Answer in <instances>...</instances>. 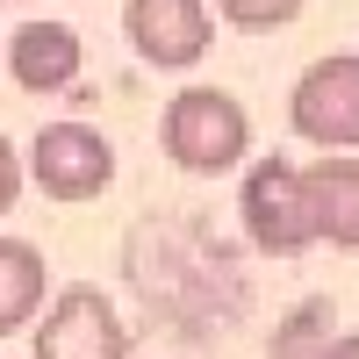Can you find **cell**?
Listing matches in <instances>:
<instances>
[{
    "label": "cell",
    "instance_id": "6da1fadb",
    "mask_svg": "<svg viewBox=\"0 0 359 359\" xmlns=\"http://www.w3.org/2000/svg\"><path fill=\"white\" fill-rule=\"evenodd\" d=\"M158 151L194 180H223V172H237L252 158V115H245V101L230 86H201L194 79L158 115Z\"/></svg>",
    "mask_w": 359,
    "mask_h": 359
},
{
    "label": "cell",
    "instance_id": "7a4b0ae2",
    "mask_svg": "<svg viewBox=\"0 0 359 359\" xmlns=\"http://www.w3.org/2000/svg\"><path fill=\"white\" fill-rule=\"evenodd\" d=\"M237 223L266 259H302L316 245L309 230V194H302V165L273 158H252L245 165V187H237Z\"/></svg>",
    "mask_w": 359,
    "mask_h": 359
},
{
    "label": "cell",
    "instance_id": "3957f363",
    "mask_svg": "<svg viewBox=\"0 0 359 359\" xmlns=\"http://www.w3.org/2000/svg\"><path fill=\"white\" fill-rule=\"evenodd\" d=\"M29 331H36V359H130V323L94 280L57 287Z\"/></svg>",
    "mask_w": 359,
    "mask_h": 359
},
{
    "label": "cell",
    "instance_id": "277c9868",
    "mask_svg": "<svg viewBox=\"0 0 359 359\" xmlns=\"http://www.w3.org/2000/svg\"><path fill=\"white\" fill-rule=\"evenodd\" d=\"M22 172L36 180L50 201H94V194L115 187V144L94 123H43L29 137Z\"/></svg>",
    "mask_w": 359,
    "mask_h": 359
},
{
    "label": "cell",
    "instance_id": "5b68a950",
    "mask_svg": "<svg viewBox=\"0 0 359 359\" xmlns=\"http://www.w3.org/2000/svg\"><path fill=\"white\" fill-rule=\"evenodd\" d=\"M287 130L316 151H359V50L316 57L287 94Z\"/></svg>",
    "mask_w": 359,
    "mask_h": 359
},
{
    "label": "cell",
    "instance_id": "8992f818",
    "mask_svg": "<svg viewBox=\"0 0 359 359\" xmlns=\"http://www.w3.org/2000/svg\"><path fill=\"white\" fill-rule=\"evenodd\" d=\"M123 36L144 65L194 72L216 43V8L208 0H123Z\"/></svg>",
    "mask_w": 359,
    "mask_h": 359
},
{
    "label": "cell",
    "instance_id": "52a82bcc",
    "mask_svg": "<svg viewBox=\"0 0 359 359\" xmlns=\"http://www.w3.org/2000/svg\"><path fill=\"white\" fill-rule=\"evenodd\" d=\"M79 29L72 22H57V15H36V22H22L15 36H8V79L22 86V94H65V86L79 79Z\"/></svg>",
    "mask_w": 359,
    "mask_h": 359
},
{
    "label": "cell",
    "instance_id": "ba28073f",
    "mask_svg": "<svg viewBox=\"0 0 359 359\" xmlns=\"http://www.w3.org/2000/svg\"><path fill=\"white\" fill-rule=\"evenodd\" d=\"M302 194L316 245L359 252V151H323L316 165H302Z\"/></svg>",
    "mask_w": 359,
    "mask_h": 359
},
{
    "label": "cell",
    "instance_id": "9c48e42d",
    "mask_svg": "<svg viewBox=\"0 0 359 359\" xmlns=\"http://www.w3.org/2000/svg\"><path fill=\"white\" fill-rule=\"evenodd\" d=\"M50 302V266L29 237H0V338L29 331Z\"/></svg>",
    "mask_w": 359,
    "mask_h": 359
},
{
    "label": "cell",
    "instance_id": "30bf717a",
    "mask_svg": "<svg viewBox=\"0 0 359 359\" xmlns=\"http://www.w3.org/2000/svg\"><path fill=\"white\" fill-rule=\"evenodd\" d=\"M273 359H359V331H338L331 302L309 294L273 323Z\"/></svg>",
    "mask_w": 359,
    "mask_h": 359
},
{
    "label": "cell",
    "instance_id": "8fae6325",
    "mask_svg": "<svg viewBox=\"0 0 359 359\" xmlns=\"http://www.w3.org/2000/svg\"><path fill=\"white\" fill-rule=\"evenodd\" d=\"M208 8H216V22L245 29V36H273V29H287L309 0H208Z\"/></svg>",
    "mask_w": 359,
    "mask_h": 359
},
{
    "label": "cell",
    "instance_id": "7c38bea8",
    "mask_svg": "<svg viewBox=\"0 0 359 359\" xmlns=\"http://www.w3.org/2000/svg\"><path fill=\"white\" fill-rule=\"evenodd\" d=\"M15 201H22V151L0 137V216H8Z\"/></svg>",
    "mask_w": 359,
    "mask_h": 359
},
{
    "label": "cell",
    "instance_id": "4fadbf2b",
    "mask_svg": "<svg viewBox=\"0 0 359 359\" xmlns=\"http://www.w3.org/2000/svg\"><path fill=\"white\" fill-rule=\"evenodd\" d=\"M0 79H8V36H0Z\"/></svg>",
    "mask_w": 359,
    "mask_h": 359
},
{
    "label": "cell",
    "instance_id": "5bb4252c",
    "mask_svg": "<svg viewBox=\"0 0 359 359\" xmlns=\"http://www.w3.org/2000/svg\"><path fill=\"white\" fill-rule=\"evenodd\" d=\"M0 8H29V0H0Z\"/></svg>",
    "mask_w": 359,
    "mask_h": 359
}]
</instances>
